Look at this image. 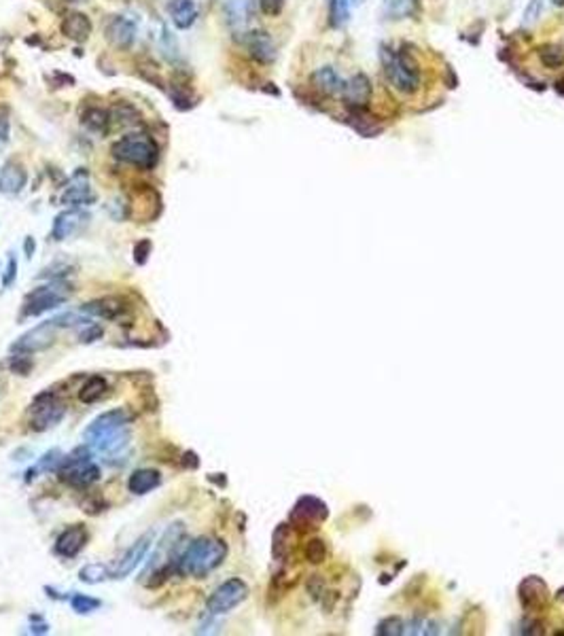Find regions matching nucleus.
<instances>
[{"mask_svg": "<svg viewBox=\"0 0 564 636\" xmlns=\"http://www.w3.org/2000/svg\"><path fill=\"white\" fill-rule=\"evenodd\" d=\"M539 59L546 68H563L564 66V49L560 45H543L539 47Z\"/></svg>", "mask_w": 564, "mask_h": 636, "instance_id": "obj_28", "label": "nucleus"}, {"mask_svg": "<svg viewBox=\"0 0 564 636\" xmlns=\"http://www.w3.org/2000/svg\"><path fill=\"white\" fill-rule=\"evenodd\" d=\"M11 136V121H8V108L0 106V142H6Z\"/></svg>", "mask_w": 564, "mask_h": 636, "instance_id": "obj_39", "label": "nucleus"}, {"mask_svg": "<svg viewBox=\"0 0 564 636\" xmlns=\"http://www.w3.org/2000/svg\"><path fill=\"white\" fill-rule=\"evenodd\" d=\"M149 255H151V242L149 240H142V242H138L134 246V261L138 265H144L146 259H149Z\"/></svg>", "mask_w": 564, "mask_h": 636, "instance_id": "obj_38", "label": "nucleus"}, {"mask_svg": "<svg viewBox=\"0 0 564 636\" xmlns=\"http://www.w3.org/2000/svg\"><path fill=\"white\" fill-rule=\"evenodd\" d=\"M113 157L121 163L140 168V170H153L159 159V146L157 142L144 134V132H132L119 138L113 144Z\"/></svg>", "mask_w": 564, "mask_h": 636, "instance_id": "obj_3", "label": "nucleus"}, {"mask_svg": "<svg viewBox=\"0 0 564 636\" xmlns=\"http://www.w3.org/2000/svg\"><path fill=\"white\" fill-rule=\"evenodd\" d=\"M62 458H64V454L59 452V450H51V452H47L40 461H38V465L34 467V469H30L28 471V478H25V482H32L34 478H36V473L38 471H57L59 469V465H62Z\"/></svg>", "mask_w": 564, "mask_h": 636, "instance_id": "obj_29", "label": "nucleus"}, {"mask_svg": "<svg viewBox=\"0 0 564 636\" xmlns=\"http://www.w3.org/2000/svg\"><path fill=\"white\" fill-rule=\"evenodd\" d=\"M81 123H83L89 132L104 136V134L108 132V127H110V115H108L106 110H102V108H87V110L81 115Z\"/></svg>", "mask_w": 564, "mask_h": 636, "instance_id": "obj_23", "label": "nucleus"}, {"mask_svg": "<svg viewBox=\"0 0 564 636\" xmlns=\"http://www.w3.org/2000/svg\"><path fill=\"white\" fill-rule=\"evenodd\" d=\"M100 337H102V327L96 325V323H87L85 329L79 333V340L85 342V344H91V342H96V340H100Z\"/></svg>", "mask_w": 564, "mask_h": 636, "instance_id": "obj_36", "label": "nucleus"}, {"mask_svg": "<svg viewBox=\"0 0 564 636\" xmlns=\"http://www.w3.org/2000/svg\"><path fill=\"white\" fill-rule=\"evenodd\" d=\"M28 185V172L19 161H6L0 168V193L2 195H19Z\"/></svg>", "mask_w": 564, "mask_h": 636, "instance_id": "obj_16", "label": "nucleus"}, {"mask_svg": "<svg viewBox=\"0 0 564 636\" xmlns=\"http://www.w3.org/2000/svg\"><path fill=\"white\" fill-rule=\"evenodd\" d=\"M59 327L53 320L40 323L34 329L25 331L17 342H13L11 352H15V354H34V352L47 350L55 342V331Z\"/></svg>", "mask_w": 564, "mask_h": 636, "instance_id": "obj_8", "label": "nucleus"}, {"mask_svg": "<svg viewBox=\"0 0 564 636\" xmlns=\"http://www.w3.org/2000/svg\"><path fill=\"white\" fill-rule=\"evenodd\" d=\"M106 391H108V382L102 376H91L79 391V399L83 403H96L106 395Z\"/></svg>", "mask_w": 564, "mask_h": 636, "instance_id": "obj_25", "label": "nucleus"}, {"mask_svg": "<svg viewBox=\"0 0 564 636\" xmlns=\"http://www.w3.org/2000/svg\"><path fill=\"white\" fill-rule=\"evenodd\" d=\"M155 541V531H146L142 537H138L130 548L127 552L121 556V560L117 562V569L110 573V579H125L127 575L134 573V569H138L142 565V560L146 558L151 545Z\"/></svg>", "mask_w": 564, "mask_h": 636, "instance_id": "obj_10", "label": "nucleus"}, {"mask_svg": "<svg viewBox=\"0 0 564 636\" xmlns=\"http://www.w3.org/2000/svg\"><path fill=\"white\" fill-rule=\"evenodd\" d=\"M136 32L138 25L134 19L125 17V15H113L108 17L106 25H104V36L106 40L117 47V49H130L136 40Z\"/></svg>", "mask_w": 564, "mask_h": 636, "instance_id": "obj_12", "label": "nucleus"}, {"mask_svg": "<svg viewBox=\"0 0 564 636\" xmlns=\"http://www.w3.org/2000/svg\"><path fill=\"white\" fill-rule=\"evenodd\" d=\"M130 424V414L121 407L117 410H108L104 414H100L98 418H93V422L85 429V441L87 446L102 439V437H108V435H115L123 429H127Z\"/></svg>", "mask_w": 564, "mask_h": 636, "instance_id": "obj_9", "label": "nucleus"}, {"mask_svg": "<svg viewBox=\"0 0 564 636\" xmlns=\"http://www.w3.org/2000/svg\"><path fill=\"white\" fill-rule=\"evenodd\" d=\"M34 248H36V242H34V238H32V236H28V238L23 240V253H25V257H28V259L34 255Z\"/></svg>", "mask_w": 564, "mask_h": 636, "instance_id": "obj_40", "label": "nucleus"}, {"mask_svg": "<svg viewBox=\"0 0 564 636\" xmlns=\"http://www.w3.org/2000/svg\"><path fill=\"white\" fill-rule=\"evenodd\" d=\"M62 34L74 42H81L91 34V19L81 11H72L62 21Z\"/></svg>", "mask_w": 564, "mask_h": 636, "instance_id": "obj_19", "label": "nucleus"}, {"mask_svg": "<svg viewBox=\"0 0 564 636\" xmlns=\"http://www.w3.org/2000/svg\"><path fill=\"white\" fill-rule=\"evenodd\" d=\"M244 45L248 49V55L259 64H272L276 59V45L272 36L263 30H253L246 34Z\"/></svg>", "mask_w": 564, "mask_h": 636, "instance_id": "obj_14", "label": "nucleus"}, {"mask_svg": "<svg viewBox=\"0 0 564 636\" xmlns=\"http://www.w3.org/2000/svg\"><path fill=\"white\" fill-rule=\"evenodd\" d=\"M57 475L64 484L74 488H87L100 480V467L91 461V448H74L62 458Z\"/></svg>", "mask_w": 564, "mask_h": 636, "instance_id": "obj_4", "label": "nucleus"}, {"mask_svg": "<svg viewBox=\"0 0 564 636\" xmlns=\"http://www.w3.org/2000/svg\"><path fill=\"white\" fill-rule=\"evenodd\" d=\"M225 558H227L225 541L214 539V537H200L183 550V554L178 556V562H176V571L183 575L202 579V577L210 575L214 569H219Z\"/></svg>", "mask_w": 564, "mask_h": 636, "instance_id": "obj_1", "label": "nucleus"}, {"mask_svg": "<svg viewBox=\"0 0 564 636\" xmlns=\"http://www.w3.org/2000/svg\"><path fill=\"white\" fill-rule=\"evenodd\" d=\"M62 202L68 204V206H72V208L91 206V204L96 202V193H93V189H91V185H89V180H87L85 174L79 172V174L70 180V185H68V187L64 189V193H62Z\"/></svg>", "mask_w": 564, "mask_h": 636, "instance_id": "obj_15", "label": "nucleus"}, {"mask_svg": "<svg viewBox=\"0 0 564 636\" xmlns=\"http://www.w3.org/2000/svg\"><path fill=\"white\" fill-rule=\"evenodd\" d=\"M372 96H374L372 79L365 72H357L348 81H344V89L340 98L348 110H363L369 106Z\"/></svg>", "mask_w": 564, "mask_h": 636, "instance_id": "obj_11", "label": "nucleus"}, {"mask_svg": "<svg viewBox=\"0 0 564 636\" xmlns=\"http://www.w3.org/2000/svg\"><path fill=\"white\" fill-rule=\"evenodd\" d=\"M72 270H74V267L68 265V263H55V265L47 267L40 276H42V278H51V280H66V276H70Z\"/></svg>", "mask_w": 564, "mask_h": 636, "instance_id": "obj_34", "label": "nucleus"}, {"mask_svg": "<svg viewBox=\"0 0 564 636\" xmlns=\"http://www.w3.org/2000/svg\"><path fill=\"white\" fill-rule=\"evenodd\" d=\"M312 83L325 96H342V89H344V79L338 74V70L333 66L318 68L312 74Z\"/></svg>", "mask_w": 564, "mask_h": 636, "instance_id": "obj_20", "label": "nucleus"}, {"mask_svg": "<svg viewBox=\"0 0 564 636\" xmlns=\"http://www.w3.org/2000/svg\"><path fill=\"white\" fill-rule=\"evenodd\" d=\"M248 596V586L242 579H227L225 584H221L208 599L206 609L212 618L217 615H225L231 609H236L238 605H242Z\"/></svg>", "mask_w": 564, "mask_h": 636, "instance_id": "obj_7", "label": "nucleus"}, {"mask_svg": "<svg viewBox=\"0 0 564 636\" xmlns=\"http://www.w3.org/2000/svg\"><path fill=\"white\" fill-rule=\"evenodd\" d=\"M541 11H543V0H531L524 11V25H533L541 17Z\"/></svg>", "mask_w": 564, "mask_h": 636, "instance_id": "obj_35", "label": "nucleus"}, {"mask_svg": "<svg viewBox=\"0 0 564 636\" xmlns=\"http://www.w3.org/2000/svg\"><path fill=\"white\" fill-rule=\"evenodd\" d=\"M15 278H17V257H15V253H8L6 263H4V272H2V289L4 291L11 289Z\"/></svg>", "mask_w": 564, "mask_h": 636, "instance_id": "obj_33", "label": "nucleus"}, {"mask_svg": "<svg viewBox=\"0 0 564 636\" xmlns=\"http://www.w3.org/2000/svg\"><path fill=\"white\" fill-rule=\"evenodd\" d=\"M384 13L389 19L416 17L420 13V0H386Z\"/></svg>", "mask_w": 564, "mask_h": 636, "instance_id": "obj_24", "label": "nucleus"}, {"mask_svg": "<svg viewBox=\"0 0 564 636\" xmlns=\"http://www.w3.org/2000/svg\"><path fill=\"white\" fill-rule=\"evenodd\" d=\"M70 607H72V611L79 613V615H89V613H93L96 609H100L102 603H100L98 599L87 596V594H74V596L70 599Z\"/></svg>", "mask_w": 564, "mask_h": 636, "instance_id": "obj_31", "label": "nucleus"}, {"mask_svg": "<svg viewBox=\"0 0 564 636\" xmlns=\"http://www.w3.org/2000/svg\"><path fill=\"white\" fill-rule=\"evenodd\" d=\"M110 121H117L119 125H136V123H140V115L130 104H119L113 108Z\"/></svg>", "mask_w": 564, "mask_h": 636, "instance_id": "obj_32", "label": "nucleus"}, {"mask_svg": "<svg viewBox=\"0 0 564 636\" xmlns=\"http://www.w3.org/2000/svg\"><path fill=\"white\" fill-rule=\"evenodd\" d=\"M0 144H2V142H0Z\"/></svg>", "mask_w": 564, "mask_h": 636, "instance_id": "obj_43", "label": "nucleus"}, {"mask_svg": "<svg viewBox=\"0 0 564 636\" xmlns=\"http://www.w3.org/2000/svg\"><path fill=\"white\" fill-rule=\"evenodd\" d=\"M79 579L87 586H96V584H102V582L110 579V571H108L106 565H85L79 571Z\"/></svg>", "mask_w": 564, "mask_h": 636, "instance_id": "obj_27", "label": "nucleus"}, {"mask_svg": "<svg viewBox=\"0 0 564 636\" xmlns=\"http://www.w3.org/2000/svg\"><path fill=\"white\" fill-rule=\"evenodd\" d=\"M361 0H329V23L333 28H342L348 23L352 6Z\"/></svg>", "mask_w": 564, "mask_h": 636, "instance_id": "obj_26", "label": "nucleus"}, {"mask_svg": "<svg viewBox=\"0 0 564 636\" xmlns=\"http://www.w3.org/2000/svg\"><path fill=\"white\" fill-rule=\"evenodd\" d=\"M72 295V287L66 280H51L49 284L36 287L23 299V316H40L49 310L59 308Z\"/></svg>", "mask_w": 564, "mask_h": 636, "instance_id": "obj_5", "label": "nucleus"}, {"mask_svg": "<svg viewBox=\"0 0 564 636\" xmlns=\"http://www.w3.org/2000/svg\"><path fill=\"white\" fill-rule=\"evenodd\" d=\"M380 62L386 81L401 93H416L420 87V70L418 64L399 49H393L389 45H380Z\"/></svg>", "mask_w": 564, "mask_h": 636, "instance_id": "obj_2", "label": "nucleus"}, {"mask_svg": "<svg viewBox=\"0 0 564 636\" xmlns=\"http://www.w3.org/2000/svg\"><path fill=\"white\" fill-rule=\"evenodd\" d=\"M85 219H87V216H85L81 210H76V208H70V210L59 212V214L55 216V221H53L51 238L57 240V242H62V240L74 236V233L81 229V225L85 223Z\"/></svg>", "mask_w": 564, "mask_h": 636, "instance_id": "obj_17", "label": "nucleus"}, {"mask_svg": "<svg viewBox=\"0 0 564 636\" xmlns=\"http://www.w3.org/2000/svg\"><path fill=\"white\" fill-rule=\"evenodd\" d=\"M81 312L89 314V316H98V318H106V320H115L119 316H123L127 312V306L117 299V297H104L98 301H89L81 308Z\"/></svg>", "mask_w": 564, "mask_h": 636, "instance_id": "obj_18", "label": "nucleus"}, {"mask_svg": "<svg viewBox=\"0 0 564 636\" xmlns=\"http://www.w3.org/2000/svg\"><path fill=\"white\" fill-rule=\"evenodd\" d=\"M161 484V475L159 471L155 469H138L130 475L127 480V488L132 495L136 497H142V495H149L151 490H155L157 486Z\"/></svg>", "mask_w": 564, "mask_h": 636, "instance_id": "obj_21", "label": "nucleus"}, {"mask_svg": "<svg viewBox=\"0 0 564 636\" xmlns=\"http://www.w3.org/2000/svg\"><path fill=\"white\" fill-rule=\"evenodd\" d=\"M227 21L236 28L244 25L248 21V0H229L227 2Z\"/></svg>", "mask_w": 564, "mask_h": 636, "instance_id": "obj_30", "label": "nucleus"}, {"mask_svg": "<svg viewBox=\"0 0 564 636\" xmlns=\"http://www.w3.org/2000/svg\"><path fill=\"white\" fill-rule=\"evenodd\" d=\"M66 2H83V0H66Z\"/></svg>", "mask_w": 564, "mask_h": 636, "instance_id": "obj_42", "label": "nucleus"}, {"mask_svg": "<svg viewBox=\"0 0 564 636\" xmlns=\"http://www.w3.org/2000/svg\"><path fill=\"white\" fill-rule=\"evenodd\" d=\"M85 543H87V531H85V526L74 524V526H70V528H66V531L59 533V537L55 539L53 552L59 558L70 560V558H74V556H79L83 552Z\"/></svg>", "mask_w": 564, "mask_h": 636, "instance_id": "obj_13", "label": "nucleus"}, {"mask_svg": "<svg viewBox=\"0 0 564 636\" xmlns=\"http://www.w3.org/2000/svg\"><path fill=\"white\" fill-rule=\"evenodd\" d=\"M66 414V405L59 397H55L53 393H42L34 399L32 410H30V429L36 433L49 431L51 427H55Z\"/></svg>", "mask_w": 564, "mask_h": 636, "instance_id": "obj_6", "label": "nucleus"}, {"mask_svg": "<svg viewBox=\"0 0 564 636\" xmlns=\"http://www.w3.org/2000/svg\"><path fill=\"white\" fill-rule=\"evenodd\" d=\"M552 2H554L556 6H563V4H564V0H552Z\"/></svg>", "mask_w": 564, "mask_h": 636, "instance_id": "obj_41", "label": "nucleus"}, {"mask_svg": "<svg viewBox=\"0 0 564 636\" xmlns=\"http://www.w3.org/2000/svg\"><path fill=\"white\" fill-rule=\"evenodd\" d=\"M259 4L267 17H278L284 8V0H259Z\"/></svg>", "mask_w": 564, "mask_h": 636, "instance_id": "obj_37", "label": "nucleus"}, {"mask_svg": "<svg viewBox=\"0 0 564 636\" xmlns=\"http://www.w3.org/2000/svg\"><path fill=\"white\" fill-rule=\"evenodd\" d=\"M168 13H170L174 25L178 30L191 28L195 17H197V8H195L193 0H170L168 2Z\"/></svg>", "mask_w": 564, "mask_h": 636, "instance_id": "obj_22", "label": "nucleus"}]
</instances>
